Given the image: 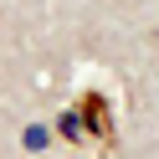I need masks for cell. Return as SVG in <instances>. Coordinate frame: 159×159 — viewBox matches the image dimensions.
Returning <instances> with one entry per match:
<instances>
[{"mask_svg": "<svg viewBox=\"0 0 159 159\" xmlns=\"http://www.w3.org/2000/svg\"><path fill=\"white\" fill-rule=\"evenodd\" d=\"M77 118H82V134H93V139H113V103H108L103 93H82Z\"/></svg>", "mask_w": 159, "mask_h": 159, "instance_id": "obj_1", "label": "cell"}, {"mask_svg": "<svg viewBox=\"0 0 159 159\" xmlns=\"http://www.w3.org/2000/svg\"><path fill=\"white\" fill-rule=\"evenodd\" d=\"M62 134L67 139H82V118H77V113H62Z\"/></svg>", "mask_w": 159, "mask_h": 159, "instance_id": "obj_2", "label": "cell"}]
</instances>
